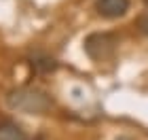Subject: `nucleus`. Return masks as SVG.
<instances>
[{"instance_id": "1", "label": "nucleus", "mask_w": 148, "mask_h": 140, "mask_svg": "<svg viewBox=\"0 0 148 140\" xmlns=\"http://www.w3.org/2000/svg\"><path fill=\"white\" fill-rule=\"evenodd\" d=\"M9 104L13 108H17V110L36 112V115H40V112L51 108V100H49L47 93L38 91V89H28V87L13 91L9 96Z\"/></svg>"}, {"instance_id": "2", "label": "nucleus", "mask_w": 148, "mask_h": 140, "mask_svg": "<svg viewBox=\"0 0 148 140\" xmlns=\"http://www.w3.org/2000/svg\"><path fill=\"white\" fill-rule=\"evenodd\" d=\"M114 49H116V38L108 34V32H95V34L85 38V51L95 62L108 59L114 53Z\"/></svg>"}, {"instance_id": "3", "label": "nucleus", "mask_w": 148, "mask_h": 140, "mask_svg": "<svg viewBox=\"0 0 148 140\" xmlns=\"http://www.w3.org/2000/svg\"><path fill=\"white\" fill-rule=\"evenodd\" d=\"M129 11V0H97L95 13L104 19H119Z\"/></svg>"}, {"instance_id": "4", "label": "nucleus", "mask_w": 148, "mask_h": 140, "mask_svg": "<svg viewBox=\"0 0 148 140\" xmlns=\"http://www.w3.org/2000/svg\"><path fill=\"white\" fill-rule=\"evenodd\" d=\"M0 140H30L21 125L13 119H0Z\"/></svg>"}, {"instance_id": "5", "label": "nucleus", "mask_w": 148, "mask_h": 140, "mask_svg": "<svg viewBox=\"0 0 148 140\" xmlns=\"http://www.w3.org/2000/svg\"><path fill=\"white\" fill-rule=\"evenodd\" d=\"M136 28L142 32L144 36H148V11H146V13H142V15L136 19Z\"/></svg>"}, {"instance_id": "6", "label": "nucleus", "mask_w": 148, "mask_h": 140, "mask_svg": "<svg viewBox=\"0 0 148 140\" xmlns=\"http://www.w3.org/2000/svg\"><path fill=\"white\" fill-rule=\"evenodd\" d=\"M119 140H129V138H119Z\"/></svg>"}, {"instance_id": "7", "label": "nucleus", "mask_w": 148, "mask_h": 140, "mask_svg": "<svg viewBox=\"0 0 148 140\" xmlns=\"http://www.w3.org/2000/svg\"><path fill=\"white\" fill-rule=\"evenodd\" d=\"M144 4H146V6H148V0H144Z\"/></svg>"}]
</instances>
